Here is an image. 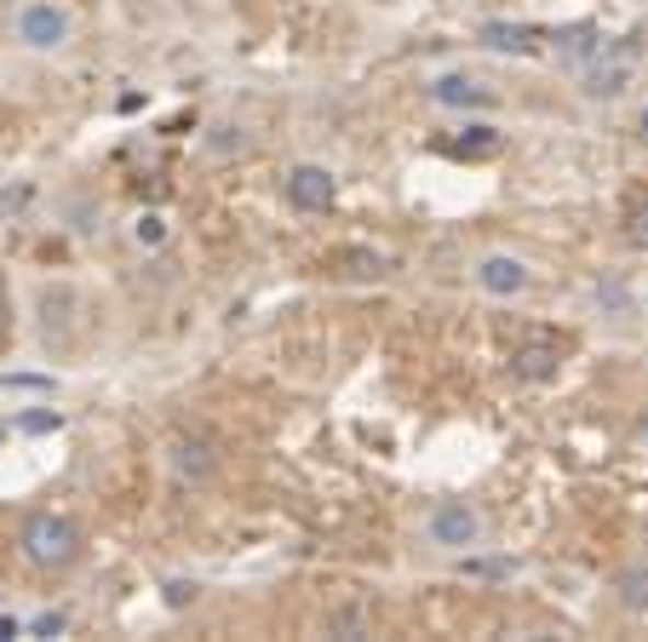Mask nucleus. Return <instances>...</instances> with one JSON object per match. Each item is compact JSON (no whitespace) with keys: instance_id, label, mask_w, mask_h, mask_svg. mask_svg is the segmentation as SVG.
<instances>
[{"instance_id":"nucleus-10","label":"nucleus","mask_w":648,"mask_h":642,"mask_svg":"<svg viewBox=\"0 0 648 642\" xmlns=\"http://www.w3.org/2000/svg\"><path fill=\"white\" fill-rule=\"evenodd\" d=\"M596 53H603V35H596L591 23H575V30L557 35V58L562 64H591Z\"/></svg>"},{"instance_id":"nucleus-23","label":"nucleus","mask_w":648,"mask_h":642,"mask_svg":"<svg viewBox=\"0 0 648 642\" xmlns=\"http://www.w3.org/2000/svg\"><path fill=\"white\" fill-rule=\"evenodd\" d=\"M637 138L648 144V104H643V115H637Z\"/></svg>"},{"instance_id":"nucleus-7","label":"nucleus","mask_w":648,"mask_h":642,"mask_svg":"<svg viewBox=\"0 0 648 642\" xmlns=\"http://www.w3.org/2000/svg\"><path fill=\"white\" fill-rule=\"evenodd\" d=\"M557 368H562L557 345H522V350L511 356V373H516L522 384H552V379H557Z\"/></svg>"},{"instance_id":"nucleus-11","label":"nucleus","mask_w":648,"mask_h":642,"mask_svg":"<svg viewBox=\"0 0 648 642\" xmlns=\"http://www.w3.org/2000/svg\"><path fill=\"white\" fill-rule=\"evenodd\" d=\"M373 626V608L367 602H339L328 608V637H367Z\"/></svg>"},{"instance_id":"nucleus-12","label":"nucleus","mask_w":648,"mask_h":642,"mask_svg":"<svg viewBox=\"0 0 648 642\" xmlns=\"http://www.w3.org/2000/svg\"><path fill=\"white\" fill-rule=\"evenodd\" d=\"M614 590H619V602H626L632 613H648V568H626L614 579Z\"/></svg>"},{"instance_id":"nucleus-3","label":"nucleus","mask_w":648,"mask_h":642,"mask_svg":"<svg viewBox=\"0 0 648 642\" xmlns=\"http://www.w3.org/2000/svg\"><path fill=\"white\" fill-rule=\"evenodd\" d=\"M482 539V517H477V505H465V499H442L431 510V545L442 551H470Z\"/></svg>"},{"instance_id":"nucleus-22","label":"nucleus","mask_w":648,"mask_h":642,"mask_svg":"<svg viewBox=\"0 0 648 642\" xmlns=\"http://www.w3.org/2000/svg\"><path fill=\"white\" fill-rule=\"evenodd\" d=\"M632 241H648V207L632 213Z\"/></svg>"},{"instance_id":"nucleus-20","label":"nucleus","mask_w":648,"mask_h":642,"mask_svg":"<svg viewBox=\"0 0 648 642\" xmlns=\"http://www.w3.org/2000/svg\"><path fill=\"white\" fill-rule=\"evenodd\" d=\"M18 425H23V430H35V436H41V430H58L64 419H58V414H23Z\"/></svg>"},{"instance_id":"nucleus-5","label":"nucleus","mask_w":648,"mask_h":642,"mask_svg":"<svg viewBox=\"0 0 648 642\" xmlns=\"http://www.w3.org/2000/svg\"><path fill=\"white\" fill-rule=\"evenodd\" d=\"M477 288L493 293V299H516L522 288H528V264L511 259V252H488V259L477 264Z\"/></svg>"},{"instance_id":"nucleus-16","label":"nucleus","mask_w":648,"mask_h":642,"mask_svg":"<svg viewBox=\"0 0 648 642\" xmlns=\"http://www.w3.org/2000/svg\"><path fill=\"white\" fill-rule=\"evenodd\" d=\"M596 304H609L614 316L632 311V299H626V288H619V281H596Z\"/></svg>"},{"instance_id":"nucleus-9","label":"nucleus","mask_w":648,"mask_h":642,"mask_svg":"<svg viewBox=\"0 0 648 642\" xmlns=\"http://www.w3.org/2000/svg\"><path fill=\"white\" fill-rule=\"evenodd\" d=\"M431 98L447 104V110H477V104H488V87L470 81V75H442V81L431 87Z\"/></svg>"},{"instance_id":"nucleus-17","label":"nucleus","mask_w":648,"mask_h":642,"mask_svg":"<svg viewBox=\"0 0 648 642\" xmlns=\"http://www.w3.org/2000/svg\"><path fill=\"white\" fill-rule=\"evenodd\" d=\"M344 264H351V275H385L379 252H344Z\"/></svg>"},{"instance_id":"nucleus-21","label":"nucleus","mask_w":648,"mask_h":642,"mask_svg":"<svg viewBox=\"0 0 648 642\" xmlns=\"http://www.w3.org/2000/svg\"><path fill=\"white\" fill-rule=\"evenodd\" d=\"M190 597H195V585H167V602H172V608H184Z\"/></svg>"},{"instance_id":"nucleus-8","label":"nucleus","mask_w":648,"mask_h":642,"mask_svg":"<svg viewBox=\"0 0 648 642\" xmlns=\"http://www.w3.org/2000/svg\"><path fill=\"white\" fill-rule=\"evenodd\" d=\"M539 30H528V23H482V46H493V53H539Z\"/></svg>"},{"instance_id":"nucleus-13","label":"nucleus","mask_w":648,"mask_h":642,"mask_svg":"<svg viewBox=\"0 0 648 642\" xmlns=\"http://www.w3.org/2000/svg\"><path fill=\"white\" fill-rule=\"evenodd\" d=\"M207 149H213L218 161H230V156H241V149H247V133L224 121V126H213V133H207Z\"/></svg>"},{"instance_id":"nucleus-14","label":"nucleus","mask_w":648,"mask_h":642,"mask_svg":"<svg viewBox=\"0 0 648 642\" xmlns=\"http://www.w3.org/2000/svg\"><path fill=\"white\" fill-rule=\"evenodd\" d=\"M470 138H459L454 144V156H493V149H500V133H493V126H465Z\"/></svg>"},{"instance_id":"nucleus-18","label":"nucleus","mask_w":648,"mask_h":642,"mask_svg":"<svg viewBox=\"0 0 648 642\" xmlns=\"http://www.w3.org/2000/svg\"><path fill=\"white\" fill-rule=\"evenodd\" d=\"M64 626H69V613H58V608H53V613H35V620H30L35 637H58Z\"/></svg>"},{"instance_id":"nucleus-6","label":"nucleus","mask_w":648,"mask_h":642,"mask_svg":"<svg viewBox=\"0 0 648 642\" xmlns=\"http://www.w3.org/2000/svg\"><path fill=\"white\" fill-rule=\"evenodd\" d=\"M172 471H179L184 482H213V476H218L213 442H202V436H184V442H172Z\"/></svg>"},{"instance_id":"nucleus-4","label":"nucleus","mask_w":648,"mask_h":642,"mask_svg":"<svg viewBox=\"0 0 648 642\" xmlns=\"http://www.w3.org/2000/svg\"><path fill=\"white\" fill-rule=\"evenodd\" d=\"M333 172L328 167H293L287 172V201H293V207L298 213H328L333 207Z\"/></svg>"},{"instance_id":"nucleus-1","label":"nucleus","mask_w":648,"mask_h":642,"mask_svg":"<svg viewBox=\"0 0 648 642\" xmlns=\"http://www.w3.org/2000/svg\"><path fill=\"white\" fill-rule=\"evenodd\" d=\"M18 545H23V556H30L35 568H69V562L81 556V528H75L69 517H58V510H35V517L23 522Z\"/></svg>"},{"instance_id":"nucleus-19","label":"nucleus","mask_w":648,"mask_h":642,"mask_svg":"<svg viewBox=\"0 0 648 642\" xmlns=\"http://www.w3.org/2000/svg\"><path fill=\"white\" fill-rule=\"evenodd\" d=\"M30 195H35L30 184H12V190H0V218H12V213H18V207H23V201H30Z\"/></svg>"},{"instance_id":"nucleus-15","label":"nucleus","mask_w":648,"mask_h":642,"mask_svg":"<svg viewBox=\"0 0 648 642\" xmlns=\"http://www.w3.org/2000/svg\"><path fill=\"white\" fill-rule=\"evenodd\" d=\"M133 241H138V247H161V241H167V218H161V213H144V218L133 224Z\"/></svg>"},{"instance_id":"nucleus-24","label":"nucleus","mask_w":648,"mask_h":642,"mask_svg":"<svg viewBox=\"0 0 648 642\" xmlns=\"http://www.w3.org/2000/svg\"><path fill=\"white\" fill-rule=\"evenodd\" d=\"M0 442H7V425H0Z\"/></svg>"},{"instance_id":"nucleus-2","label":"nucleus","mask_w":648,"mask_h":642,"mask_svg":"<svg viewBox=\"0 0 648 642\" xmlns=\"http://www.w3.org/2000/svg\"><path fill=\"white\" fill-rule=\"evenodd\" d=\"M12 30H18V41L30 46V53H58V46H69L75 23H69L64 7H53V0H30V7H18Z\"/></svg>"}]
</instances>
